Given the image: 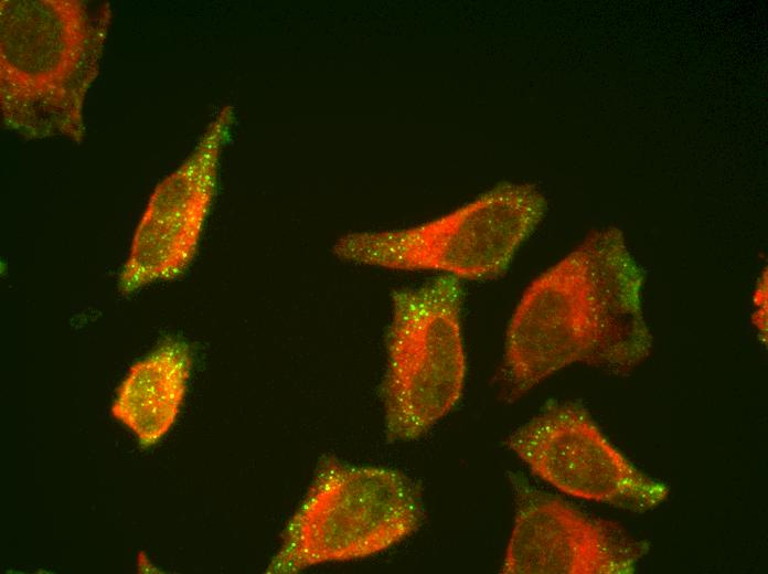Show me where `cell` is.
I'll use <instances>...</instances> for the list:
<instances>
[{"mask_svg":"<svg viewBox=\"0 0 768 574\" xmlns=\"http://www.w3.org/2000/svg\"><path fill=\"white\" fill-rule=\"evenodd\" d=\"M461 307V285L448 275L393 293L382 383L390 440L420 437L460 400L467 372Z\"/></svg>","mask_w":768,"mask_h":574,"instance_id":"4","label":"cell"},{"mask_svg":"<svg viewBox=\"0 0 768 574\" xmlns=\"http://www.w3.org/2000/svg\"><path fill=\"white\" fill-rule=\"evenodd\" d=\"M109 11L83 1L6 0L0 6L1 113L29 138L84 137L83 105L98 73Z\"/></svg>","mask_w":768,"mask_h":574,"instance_id":"1","label":"cell"},{"mask_svg":"<svg viewBox=\"0 0 768 574\" xmlns=\"http://www.w3.org/2000/svg\"><path fill=\"white\" fill-rule=\"evenodd\" d=\"M545 209L544 196L532 185L502 182L433 221L401 230L348 234L333 251L354 264L490 279L508 269Z\"/></svg>","mask_w":768,"mask_h":574,"instance_id":"3","label":"cell"},{"mask_svg":"<svg viewBox=\"0 0 768 574\" xmlns=\"http://www.w3.org/2000/svg\"><path fill=\"white\" fill-rule=\"evenodd\" d=\"M232 120V110L223 109L192 155L154 189L118 276L121 293L175 279L191 264L215 194L218 159Z\"/></svg>","mask_w":768,"mask_h":574,"instance_id":"7","label":"cell"},{"mask_svg":"<svg viewBox=\"0 0 768 574\" xmlns=\"http://www.w3.org/2000/svg\"><path fill=\"white\" fill-rule=\"evenodd\" d=\"M509 447L540 478L582 499L644 512L669 492L637 469L576 403L547 405L510 436Z\"/></svg>","mask_w":768,"mask_h":574,"instance_id":"6","label":"cell"},{"mask_svg":"<svg viewBox=\"0 0 768 574\" xmlns=\"http://www.w3.org/2000/svg\"><path fill=\"white\" fill-rule=\"evenodd\" d=\"M423 515L420 492L405 474L326 459L266 572L290 574L378 553L410 535Z\"/></svg>","mask_w":768,"mask_h":574,"instance_id":"2","label":"cell"},{"mask_svg":"<svg viewBox=\"0 0 768 574\" xmlns=\"http://www.w3.org/2000/svg\"><path fill=\"white\" fill-rule=\"evenodd\" d=\"M515 520L505 574H620L633 571L632 546L565 501L514 478Z\"/></svg>","mask_w":768,"mask_h":574,"instance_id":"8","label":"cell"},{"mask_svg":"<svg viewBox=\"0 0 768 574\" xmlns=\"http://www.w3.org/2000/svg\"><path fill=\"white\" fill-rule=\"evenodd\" d=\"M191 366L189 344L169 338L129 369L110 411L138 436L142 448L157 444L174 424Z\"/></svg>","mask_w":768,"mask_h":574,"instance_id":"9","label":"cell"},{"mask_svg":"<svg viewBox=\"0 0 768 574\" xmlns=\"http://www.w3.org/2000/svg\"><path fill=\"white\" fill-rule=\"evenodd\" d=\"M606 312L594 237L541 274L506 329L503 365L513 394L580 361L600 363Z\"/></svg>","mask_w":768,"mask_h":574,"instance_id":"5","label":"cell"},{"mask_svg":"<svg viewBox=\"0 0 768 574\" xmlns=\"http://www.w3.org/2000/svg\"><path fill=\"white\" fill-rule=\"evenodd\" d=\"M594 240L607 323L600 363L632 365L650 349L640 301L643 276L619 235L601 233Z\"/></svg>","mask_w":768,"mask_h":574,"instance_id":"10","label":"cell"}]
</instances>
